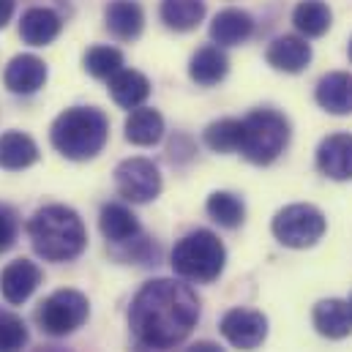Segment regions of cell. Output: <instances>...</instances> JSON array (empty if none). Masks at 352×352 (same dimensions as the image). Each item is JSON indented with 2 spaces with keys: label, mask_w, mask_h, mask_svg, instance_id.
<instances>
[{
  "label": "cell",
  "mask_w": 352,
  "mask_h": 352,
  "mask_svg": "<svg viewBox=\"0 0 352 352\" xmlns=\"http://www.w3.org/2000/svg\"><path fill=\"white\" fill-rule=\"evenodd\" d=\"M199 320V298L175 278L148 281L131 300L129 325L134 336L156 350L180 344Z\"/></svg>",
  "instance_id": "cell-1"
},
{
  "label": "cell",
  "mask_w": 352,
  "mask_h": 352,
  "mask_svg": "<svg viewBox=\"0 0 352 352\" xmlns=\"http://www.w3.org/2000/svg\"><path fill=\"white\" fill-rule=\"evenodd\" d=\"M28 235L38 257L50 263H69L85 252L88 232L77 210L66 205H47L28 221Z\"/></svg>",
  "instance_id": "cell-2"
},
{
  "label": "cell",
  "mask_w": 352,
  "mask_h": 352,
  "mask_svg": "<svg viewBox=\"0 0 352 352\" xmlns=\"http://www.w3.org/2000/svg\"><path fill=\"white\" fill-rule=\"evenodd\" d=\"M109 137V123L96 107H72L52 123L50 140L55 151L72 162H88L101 153Z\"/></svg>",
  "instance_id": "cell-3"
},
{
  "label": "cell",
  "mask_w": 352,
  "mask_h": 352,
  "mask_svg": "<svg viewBox=\"0 0 352 352\" xmlns=\"http://www.w3.org/2000/svg\"><path fill=\"white\" fill-rule=\"evenodd\" d=\"M227 263L224 243L210 230H194L186 238H180L173 249L170 265L177 276L191 281H213L221 276Z\"/></svg>",
  "instance_id": "cell-4"
},
{
  "label": "cell",
  "mask_w": 352,
  "mask_h": 352,
  "mask_svg": "<svg viewBox=\"0 0 352 352\" xmlns=\"http://www.w3.org/2000/svg\"><path fill=\"white\" fill-rule=\"evenodd\" d=\"M243 134H241V153L252 164H273L287 142H289V120L276 112V109H254L243 120Z\"/></svg>",
  "instance_id": "cell-5"
},
{
  "label": "cell",
  "mask_w": 352,
  "mask_h": 352,
  "mask_svg": "<svg viewBox=\"0 0 352 352\" xmlns=\"http://www.w3.org/2000/svg\"><path fill=\"white\" fill-rule=\"evenodd\" d=\"M270 230H273V235H276V241L281 246H287V249H309L325 235L328 221H325L320 208L298 202V205L281 208L273 216Z\"/></svg>",
  "instance_id": "cell-6"
},
{
  "label": "cell",
  "mask_w": 352,
  "mask_h": 352,
  "mask_svg": "<svg viewBox=\"0 0 352 352\" xmlns=\"http://www.w3.org/2000/svg\"><path fill=\"white\" fill-rule=\"evenodd\" d=\"M88 314L90 303L82 292L58 289L36 309V322L50 336H66V333H74L77 328H82Z\"/></svg>",
  "instance_id": "cell-7"
},
{
  "label": "cell",
  "mask_w": 352,
  "mask_h": 352,
  "mask_svg": "<svg viewBox=\"0 0 352 352\" xmlns=\"http://www.w3.org/2000/svg\"><path fill=\"white\" fill-rule=\"evenodd\" d=\"M115 186L123 199L145 205L162 194V173L151 159H126L115 170Z\"/></svg>",
  "instance_id": "cell-8"
},
{
  "label": "cell",
  "mask_w": 352,
  "mask_h": 352,
  "mask_svg": "<svg viewBox=\"0 0 352 352\" xmlns=\"http://www.w3.org/2000/svg\"><path fill=\"white\" fill-rule=\"evenodd\" d=\"M221 336L238 350H257L267 336V317L252 309H230L221 317Z\"/></svg>",
  "instance_id": "cell-9"
},
{
  "label": "cell",
  "mask_w": 352,
  "mask_h": 352,
  "mask_svg": "<svg viewBox=\"0 0 352 352\" xmlns=\"http://www.w3.org/2000/svg\"><path fill=\"white\" fill-rule=\"evenodd\" d=\"M38 284H41V270L30 260H14L0 273V292H3L6 303H11V306L25 303L36 292Z\"/></svg>",
  "instance_id": "cell-10"
},
{
  "label": "cell",
  "mask_w": 352,
  "mask_h": 352,
  "mask_svg": "<svg viewBox=\"0 0 352 352\" xmlns=\"http://www.w3.org/2000/svg\"><path fill=\"white\" fill-rule=\"evenodd\" d=\"M317 170L331 180H352V134H331L320 142Z\"/></svg>",
  "instance_id": "cell-11"
},
{
  "label": "cell",
  "mask_w": 352,
  "mask_h": 352,
  "mask_svg": "<svg viewBox=\"0 0 352 352\" xmlns=\"http://www.w3.org/2000/svg\"><path fill=\"white\" fill-rule=\"evenodd\" d=\"M267 63L284 74H300L311 63V44L300 36H278L267 47Z\"/></svg>",
  "instance_id": "cell-12"
},
{
  "label": "cell",
  "mask_w": 352,
  "mask_h": 352,
  "mask_svg": "<svg viewBox=\"0 0 352 352\" xmlns=\"http://www.w3.org/2000/svg\"><path fill=\"white\" fill-rule=\"evenodd\" d=\"M6 88L16 96H30L47 82V63L36 55H16L3 74Z\"/></svg>",
  "instance_id": "cell-13"
},
{
  "label": "cell",
  "mask_w": 352,
  "mask_h": 352,
  "mask_svg": "<svg viewBox=\"0 0 352 352\" xmlns=\"http://www.w3.org/2000/svg\"><path fill=\"white\" fill-rule=\"evenodd\" d=\"M60 28H63V19L52 11V8H28L22 14V22H19V36L25 44L30 47H47L52 44L58 36H60Z\"/></svg>",
  "instance_id": "cell-14"
},
{
  "label": "cell",
  "mask_w": 352,
  "mask_h": 352,
  "mask_svg": "<svg viewBox=\"0 0 352 352\" xmlns=\"http://www.w3.org/2000/svg\"><path fill=\"white\" fill-rule=\"evenodd\" d=\"M104 22L115 38L134 41V38H140V33L145 28V14L137 0H112L104 11Z\"/></svg>",
  "instance_id": "cell-15"
},
{
  "label": "cell",
  "mask_w": 352,
  "mask_h": 352,
  "mask_svg": "<svg viewBox=\"0 0 352 352\" xmlns=\"http://www.w3.org/2000/svg\"><path fill=\"white\" fill-rule=\"evenodd\" d=\"M254 33V19L241 8H224L210 22V38L216 47H238Z\"/></svg>",
  "instance_id": "cell-16"
},
{
  "label": "cell",
  "mask_w": 352,
  "mask_h": 352,
  "mask_svg": "<svg viewBox=\"0 0 352 352\" xmlns=\"http://www.w3.org/2000/svg\"><path fill=\"white\" fill-rule=\"evenodd\" d=\"M311 320H314L317 333L325 339H344L352 333V311L347 300H339V298L320 300L314 306Z\"/></svg>",
  "instance_id": "cell-17"
},
{
  "label": "cell",
  "mask_w": 352,
  "mask_h": 352,
  "mask_svg": "<svg viewBox=\"0 0 352 352\" xmlns=\"http://www.w3.org/2000/svg\"><path fill=\"white\" fill-rule=\"evenodd\" d=\"M317 104L331 112V115H350L352 112V74L347 72H331L325 74L317 90H314Z\"/></svg>",
  "instance_id": "cell-18"
},
{
  "label": "cell",
  "mask_w": 352,
  "mask_h": 352,
  "mask_svg": "<svg viewBox=\"0 0 352 352\" xmlns=\"http://www.w3.org/2000/svg\"><path fill=\"white\" fill-rule=\"evenodd\" d=\"M230 72V60L227 55L216 47V44H208V47H199L194 55H191V63H188V77L202 85V88H213L219 85Z\"/></svg>",
  "instance_id": "cell-19"
},
{
  "label": "cell",
  "mask_w": 352,
  "mask_h": 352,
  "mask_svg": "<svg viewBox=\"0 0 352 352\" xmlns=\"http://www.w3.org/2000/svg\"><path fill=\"white\" fill-rule=\"evenodd\" d=\"M109 93H112V101L123 109H137L148 101L151 96V82L145 74L134 72V69H120L112 80H109Z\"/></svg>",
  "instance_id": "cell-20"
},
{
  "label": "cell",
  "mask_w": 352,
  "mask_h": 352,
  "mask_svg": "<svg viewBox=\"0 0 352 352\" xmlns=\"http://www.w3.org/2000/svg\"><path fill=\"white\" fill-rule=\"evenodd\" d=\"M98 227H101V235L112 243H129L140 235V221L137 216L126 208V205H104L101 208V216H98Z\"/></svg>",
  "instance_id": "cell-21"
},
{
  "label": "cell",
  "mask_w": 352,
  "mask_h": 352,
  "mask_svg": "<svg viewBox=\"0 0 352 352\" xmlns=\"http://www.w3.org/2000/svg\"><path fill=\"white\" fill-rule=\"evenodd\" d=\"M38 162V145L22 131L0 134V167L3 170H28Z\"/></svg>",
  "instance_id": "cell-22"
},
{
  "label": "cell",
  "mask_w": 352,
  "mask_h": 352,
  "mask_svg": "<svg viewBox=\"0 0 352 352\" xmlns=\"http://www.w3.org/2000/svg\"><path fill=\"white\" fill-rule=\"evenodd\" d=\"M162 134H164V118L151 107H137L126 118V140L131 145H140V148L156 145Z\"/></svg>",
  "instance_id": "cell-23"
},
{
  "label": "cell",
  "mask_w": 352,
  "mask_h": 352,
  "mask_svg": "<svg viewBox=\"0 0 352 352\" xmlns=\"http://www.w3.org/2000/svg\"><path fill=\"white\" fill-rule=\"evenodd\" d=\"M331 8L322 0H300L292 11V25L298 28V33L303 38H320L328 33L331 28Z\"/></svg>",
  "instance_id": "cell-24"
},
{
  "label": "cell",
  "mask_w": 352,
  "mask_h": 352,
  "mask_svg": "<svg viewBox=\"0 0 352 352\" xmlns=\"http://www.w3.org/2000/svg\"><path fill=\"white\" fill-rule=\"evenodd\" d=\"M205 16V0H162V22L177 30H194Z\"/></svg>",
  "instance_id": "cell-25"
},
{
  "label": "cell",
  "mask_w": 352,
  "mask_h": 352,
  "mask_svg": "<svg viewBox=\"0 0 352 352\" xmlns=\"http://www.w3.org/2000/svg\"><path fill=\"white\" fill-rule=\"evenodd\" d=\"M208 216L219 224V227H227V230H235L243 224L246 219V205L238 194L232 191H213L208 197Z\"/></svg>",
  "instance_id": "cell-26"
},
{
  "label": "cell",
  "mask_w": 352,
  "mask_h": 352,
  "mask_svg": "<svg viewBox=\"0 0 352 352\" xmlns=\"http://www.w3.org/2000/svg\"><path fill=\"white\" fill-rule=\"evenodd\" d=\"M241 134H243V123L235 118H224L205 129V145L216 153H232L241 148Z\"/></svg>",
  "instance_id": "cell-27"
},
{
  "label": "cell",
  "mask_w": 352,
  "mask_h": 352,
  "mask_svg": "<svg viewBox=\"0 0 352 352\" xmlns=\"http://www.w3.org/2000/svg\"><path fill=\"white\" fill-rule=\"evenodd\" d=\"M123 69V55L115 47H93L85 52V72L96 80H112Z\"/></svg>",
  "instance_id": "cell-28"
},
{
  "label": "cell",
  "mask_w": 352,
  "mask_h": 352,
  "mask_svg": "<svg viewBox=\"0 0 352 352\" xmlns=\"http://www.w3.org/2000/svg\"><path fill=\"white\" fill-rule=\"evenodd\" d=\"M28 344V328L16 314L0 311V352H19Z\"/></svg>",
  "instance_id": "cell-29"
},
{
  "label": "cell",
  "mask_w": 352,
  "mask_h": 352,
  "mask_svg": "<svg viewBox=\"0 0 352 352\" xmlns=\"http://www.w3.org/2000/svg\"><path fill=\"white\" fill-rule=\"evenodd\" d=\"M19 235V219L16 210L8 205H0V252H8Z\"/></svg>",
  "instance_id": "cell-30"
},
{
  "label": "cell",
  "mask_w": 352,
  "mask_h": 352,
  "mask_svg": "<svg viewBox=\"0 0 352 352\" xmlns=\"http://www.w3.org/2000/svg\"><path fill=\"white\" fill-rule=\"evenodd\" d=\"M14 16V0H0V30L11 22Z\"/></svg>",
  "instance_id": "cell-31"
},
{
  "label": "cell",
  "mask_w": 352,
  "mask_h": 352,
  "mask_svg": "<svg viewBox=\"0 0 352 352\" xmlns=\"http://www.w3.org/2000/svg\"><path fill=\"white\" fill-rule=\"evenodd\" d=\"M186 352H224L216 342H197V344H191Z\"/></svg>",
  "instance_id": "cell-32"
},
{
  "label": "cell",
  "mask_w": 352,
  "mask_h": 352,
  "mask_svg": "<svg viewBox=\"0 0 352 352\" xmlns=\"http://www.w3.org/2000/svg\"><path fill=\"white\" fill-rule=\"evenodd\" d=\"M36 352H72V350H63V347H38Z\"/></svg>",
  "instance_id": "cell-33"
},
{
  "label": "cell",
  "mask_w": 352,
  "mask_h": 352,
  "mask_svg": "<svg viewBox=\"0 0 352 352\" xmlns=\"http://www.w3.org/2000/svg\"><path fill=\"white\" fill-rule=\"evenodd\" d=\"M350 60H352V38H350Z\"/></svg>",
  "instance_id": "cell-34"
},
{
  "label": "cell",
  "mask_w": 352,
  "mask_h": 352,
  "mask_svg": "<svg viewBox=\"0 0 352 352\" xmlns=\"http://www.w3.org/2000/svg\"><path fill=\"white\" fill-rule=\"evenodd\" d=\"M350 311H352V298H350Z\"/></svg>",
  "instance_id": "cell-35"
}]
</instances>
